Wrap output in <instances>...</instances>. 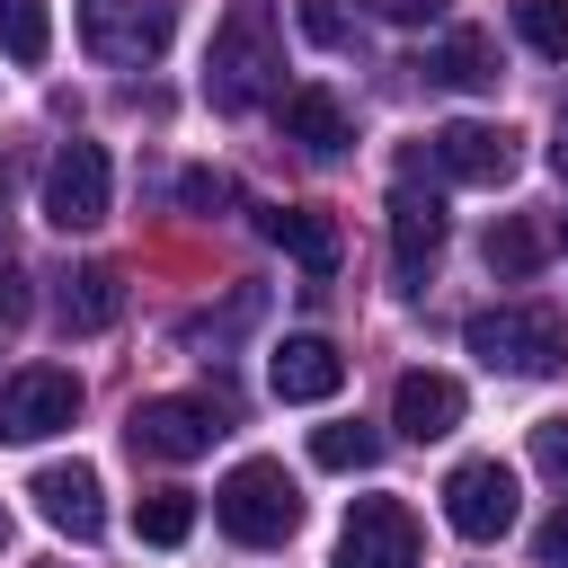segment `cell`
I'll list each match as a JSON object with an SVG mask.
<instances>
[{
  "label": "cell",
  "mask_w": 568,
  "mask_h": 568,
  "mask_svg": "<svg viewBox=\"0 0 568 568\" xmlns=\"http://www.w3.org/2000/svg\"><path fill=\"white\" fill-rule=\"evenodd\" d=\"M284 71V36H275V0H231L222 27H213V53H204V89L213 106H257Z\"/></svg>",
  "instance_id": "6da1fadb"
},
{
  "label": "cell",
  "mask_w": 568,
  "mask_h": 568,
  "mask_svg": "<svg viewBox=\"0 0 568 568\" xmlns=\"http://www.w3.org/2000/svg\"><path fill=\"white\" fill-rule=\"evenodd\" d=\"M462 337H470V355H479L488 373H515V382H541V373H559V355H568L559 311H532V302H497V311H479Z\"/></svg>",
  "instance_id": "7a4b0ae2"
},
{
  "label": "cell",
  "mask_w": 568,
  "mask_h": 568,
  "mask_svg": "<svg viewBox=\"0 0 568 568\" xmlns=\"http://www.w3.org/2000/svg\"><path fill=\"white\" fill-rule=\"evenodd\" d=\"M213 524H222L231 541H248V550H275V541H293V524H302V488L284 479V462H240V470L213 488Z\"/></svg>",
  "instance_id": "3957f363"
},
{
  "label": "cell",
  "mask_w": 568,
  "mask_h": 568,
  "mask_svg": "<svg viewBox=\"0 0 568 568\" xmlns=\"http://www.w3.org/2000/svg\"><path fill=\"white\" fill-rule=\"evenodd\" d=\"M169 36H178V0H80V44L115 71L160 62Z\"/></svg>",
  "instance_id": "277c9868"
},
{
  "label": "cell",
  "mask_w": 568,
  "mask_h": 568,
  "mask_svg": "<svg viewBox=\"0 0 568 568\" xmlns=\"http://www.w3.org/2000/svg\"><path fill=\"white\" fill-rule=\"evenodd\" d=\"M435 248H444V195L417 186V160H399V178H390V284L426 293Z\"/></svg>",
  "instance_id": "5b68a950"
},
{
  "label": "cell",
  "mask_w": 568,
  "mask_h": 568,
  "mask_svg": "<svg viewBox=\"0 0 568 568\" xmlns=\"http://www.w3.org/2000/svg\"><path fill=\"white\" fill-rule=\"evenodd\" d=\"M80 417V382L62 364H27L0 382V444H44Z\"/></svg>",
  "instance_id": "8992f818"
},
{
  "label": "cell",
  "mask_w": 568,
  "mask_h": 568,
  "mask_svg": "<svg viewBox=\"0 0 568 568\" xmlns=\"http://www.w3.org/2000/svg\"><path fill=\"white\" fill-rule=\"evenodd\" d=\"M106 195H115V169L98 142H62L53 169H44V222L53 231H98L106 222Z\"/></svg>",
  "instance_id": "52a82bcc"
},
{
  "label": "cell",
  "mask_w": 568,
  "mask_h": 568,
  "mask_svg": "<svg viewBox=\"0 0 568 568\" xmlns=\"http://www.w3.org/2000/svg\"><path fill=\"white\" fill-rule=\"evenodd\" d=\"M515 515H524V497H515V470L506 462H462L444 479V524L462 541H497V532H515Z\"/></svg>",
  "instance_id": "ba28073f"
},
{
  "label": "cell",
  "mask_w": 568,
  "mask_h": 568,
  "mask_svg": "<svg viewBox=\"0 0 568 568\" xmlns=\"http://www.w3.org/2000/svg\"><path fill=\"white\" fill-rule=\"evenodd\" d=\"M337 568H417V515L399 497H355L337 532Z\"/></svg>",
  "instance_id": "9c48e42d"
},
{
  "label": "cell",
  "mask_w": 568,
  "mask_h": 568,
  "mask_svg": "<svg viewBox=\"0 0 568 568\" xmlns=\"http://www.w3.org/2000/svg\"><path fill=\"white\" fill-rule=\"evenodd\" d=\"M124 435L142 462H195V453H213L222 417H213V399H142L124 417Z\"/></svg>",
  "instance_id": "30bf717a"
},
{
  "label": "cell",
  "mask_w": 568,
  "mask_h": 568,
  "mask_svg": "<svg viewBox=\"0 0 568 568\" xmlns=\"http://www.w3.org/2000/svg\"><path fill=\"white\" fill-rule=\"evenodd\" d=\"M27 497H36V515H44L53 532H71V541H98V532H106V488H98L89 462H44V470L27 479Z\"/></svg>",
  "instance_id": "8fae6325"
},
{
  "label": "cell",
  "mask_w": 568,
  "mask_h": 568,
  "mask_svg": "<svg viewBox=\"0 0 568 568\" xmlns=\"http://www.w3.org/2000/svg\"><path fill=\"white\" fill-rule=\"evenodd\" d=\"M426 151H435V169H444L453 186H506V178H515V160H524L506 124H470V115H462V124H444Z\"/></svg>",
  "instance_id": "7c38bea8"
},
{
  "label": "cell",
  "mask_w": 568,
  "mask_h": 568,
  "mask_svg": "<svg viewBox=\"0 0 568 568\" xmlns=\"http://www.w3.org/2000/svg\"><path fill=\"white\" fill-rule=\"evenodd\" d=\"M266 382H275V399L320 408V399H337V390H346V355H337L328 337H284V346L266 355Z\"/></svg>",
  "instance_id": "4fadbf2b"
},
{
  "label": "cell",
  "mask_w": 568,
  "mask_h": 568,
  "mask_svg": "<svg viewBox=\"0 0 568 568\" xmlns=\"http://www.w3.org/2000/svg\"><path fill=\"white\" fill-rule=\"evenodd\" d=\"M390 426H399L408 444H444V435L462 426V382H453V373H399Z\"/></svg>",
  "instance_id": "5bb4252c"
},
{
  "label": "cell",
  "mask_w": 568,
  "mask_h": 568,
  "mask_svg": "<svg viewBox=\"0 0 568 568\" xmlns=\"http://www.w3.org/2000/svg\"><path fill=\"white\" fill-rule=\"evenodd\" d=\"M257 231H266L284 257H302V275H337V248H346V240H337V222H328L320 204H266Z\"/></svg>",
  "instance_id": "9a60e30c"
},
{
  "label": "cell",
  "mask_w": 568,
  "mask_h": 568,
  "mask_svg": "<svg viewBox=\"0 0 568 568\" xmlns=\"http://www.w3.org/2000/svg\"><path fill=\"white\" fill-rule=\"evenodd\" d=\"M435 89H462V98H479V89H497V44L479 36V27H462V36H444L426 62H417Z\"/></svg>",
  "instance_id": "2e32d148"
},
{
  "label": "cell",
  "mask_w": 568,
  "mask_h": 568,
  "mask_svg": "<svg viewBox=\"0 0 568 568\" xmlns=\"http://www.w3.org/2000/svg\"><path fill=\"white\" fill-rule=\"evenodd\" d=\"M284 142H302L311 160H328V151H346V106L328 98V89H284Z\"/></svg>",
  "instance_id": "e0dca14e"
},
{
  "label": "cell",
  "mask_w": 568,
  "mask_h": 568,
  "mask_svg": "<svg viewBox=\"0 0 568 568\" xmlns=\"http://www.w3.org/2000/svg\"><path fill=\"white\" fill-rule=\"evenodd\" d=\"M115 311H124V275H115V266H80V275L62 284V328L98 337V328H115Z\"/></svg>",
  "instance_id": "ac0fdd59"
},
{
  "label": "cell",
  "mask_w": 568,
  "mask_h": 568,
  "mask_svg": "<svg viewBox=\"0 0 568 568\" xmlns=\"http://www.w3.org/2000/svg\"><path fill=\"white\" fill-rule=\"evenodd\" d=\"M541 257H550V231H541V222L506 213V222L488 231V275H506V284H515V275H532Z\"/></svg>",
  "instance_id": "d6986e66"
},
{
  "label": "cell",
  "mask_w": 568,
  "mask_h": 568,
  "mask_svg": "<svg viewBox=\"0 0 568 568\" xmlns=\"http://www.w3.org/2000/svg\"><path fill=\"white\" fill-rule=\"evenodd\" d=\"M311 462H320V470H373V462H382V435H373L364 417H337V426L311 435Z\"/></svg>",
  "instance_id": "ffe728a7"
},
{
  "label": "cell",
  "mask_w": 568,
  "mask_h": 568,
  "mask_svg": "<svg viewBox=\"0 0 568 568\" xmlns=\"http://www.w3.org/2000/svg\"><path fill=\"white\" fill-rule=\"evenodd\" d=\"M0 53L9 62H44L53 53V9L44 0H0Z\"/></svg>",
  "instance_id": "44dd1931"
},
{
  "label": "cell",
  "mask_w": 568,
  "mask_h": 568,
  "mask_svg": "<svg viewBox=\"0 0 568 568\" xmlns=\"http://www.w3.org/2000/svg\"><path fill=\"white\" fill-rule=\"evenodd\" d=\"M133 524H142V541H160V550H178V541L195 532V497H186V488H151V497L133 506Z\"/></svg>",
  "instance_id": "7402d4cb"
},
{
  "label": "cell",
  "mask_w": 568,
  "mask_h": 568,
  "mask_svg": "<svg viewBox=\"0 0 568 568\" xmlns=\"http://www.w3.org/2000/svg\"><path fill=\"white\" fill-rule=\"evenodd\" d=\"M515 36L541 62H568V0H515Z\"/></svg>",
  "instance_id": "603a6c76"
},
{
  "label": "cell",
  "mask_w": 568,
  "mask_h": 568,
  "mask_svg": "<svg viewBox=\"0 0 568 568\" xmlns=\"http://www.w3.org/2000/svg\"><path fill=\"white\" fill-rule=\"evenodd\" d=\"M302 36H311V44H328V53H337V44H355V0H302Z\"/></svg>",
  "instance_id": "cb8c5ba5"
},
{
  "label": "cell",
  "mask_w": 568,
  "mask_h": 568,
  "mask_svg": "<svg viewBox=\"0 0 568 568\" xmlns=\"http://www.w3.org/2000/svg\"><path fill=\"white\" fill-rule=\"evenodd\" d=\"M532 470H541L550 488H568V417H550V426H532Z\"/></svg>",
  "instance_id": "d4e9b609"
},
{
  "label": "cell",
  "mask_w": 568,
  "mask_h": 568,
  "mask_svg": "<svg viewBox=\"0 0 568 568\" xmlns=\"http://www.w3.org/2000/svg\"><path fill=\"white\" fill-rule=\"evenodd\" d=\"M178 195L204 213V204H222V195H231V178H222V169H186V186H178Z\"/></svg>",
  "instance_id": "484cf974"
},
{
  "label": "cell",
  "mask_w": 568,
  "mask_h": 568,
  "mask_svg": "<svg viewBox=\"0 0 568 568\" xmlns=\"http://www.w3.org/2000/svg\"><path fill=\"white\" fill-rule=\"evenodd\" d=\"M27 311H36V302H27V275H18V266H0V328H18Z\"/></svg>",
  "instance_id": "4316f807"
},
{
  "label": "cell",
  "mask_w": 568,
  "mask_h": 568,
  "mask_svg": "<svg viewBox=\"0 0 568 568\" xmlns=\"http://www.w3.org/2000/svg\"><path fill=\"white\" fill-rule=\"evenodd\" d=\"M532 550H541V568H568V506H559V515L532 532Z\"/></svg>",
  "instance_id": "83f0119b"
},
{
  "label": "cell",
  "mask_w": 568,
  "mask_h": 568,
  "mask_svg": "<svg viewBox=\"0 0 568 568\" xmlns=\"http://www.w3.org/2000/svg\"><path fill=\"white\" fill-rule=\"evenodd\" d=\"M453 0H382V18H399V27H417V18H444Z\"/></svg>",
  "instance_id": "f1b7e54d"
},
{
  "label": "cell",
  "mask_w": 568,
  "mask_h": 568,
  "mask_svg": "<svg viewBox=\"0 0 568 568\" xmlns=\"http://www.w3.org/2000/svg\"><path fill=\"white\" fill-rule=\"evenodd\" d=\"M550 169L568 178V106H559V133H550Z\"/></svg>",
  "instance_id": "f546056e"
},
{
  "label": "cell",
  "mask_w": 568,
  "mask_h": 568,
  "mask_svg": "<svg viewBox=\"0 0 568 568\" xmlns=\"http://www.w3.org/2000/svg\"><path fill=\"white\" fill-rule=\"evenodd\" d=\"M0 541H9V515H0Z\"/></svg>",
  "instance_id": "4dcf8cb0"
},
{
  "label": "cell",
  "mask_w": 568,
  "mask_h": 568,
  "mask_svg": "<svg viewBox=\"0 0 568 568\" xmlns=\"http://www.w3.org/2000/svg\"><path fill=\"white\" fill-rule=\"evenodd\" d=\"M559 240H568V231H559Z\"/></svg>",
  "instance_id": "1f68e13d"
}]
</instances>
